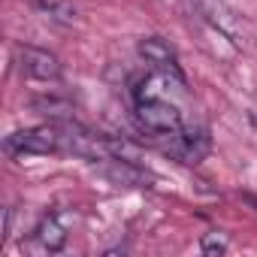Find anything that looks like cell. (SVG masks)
I'll list each match as a JSON object with an SVG mask.
<instances>
[{
    "label": "cell",
    "mask_w": 257,
    "mask_h": 257,
    "mask_svg": "<svg viewBox=\"0 0 257 257\" xmlns=\"http://www.w3.org/2000/svg\"><path fill=\"white\" fill-rule=\"evenodd\" d=\"M167 152L179 164H200L209 152V134L203 127H179L176 134H170Z\"/></svg>",
    "instance_id": "cell-4"
},
{
    "label": "cell",
    "mask_w": 257,
    "mask_h": 257,
    "mask_svg": "<svg viewBox=\"0 0 257 257\" xmlns=\"http://www.w3.org/2000/svg\"><path fill=\"white\" fill-rule=\"evenodd\" d=\"M13 158L22 155H55L64 152V137H61V121L55 124H40V127H28V131H19L13 137H7L4 146Z\"/></svg>",
    "instance_id": "cell-2"
},
{
    "label": "cell",
    "mask_w": 257,
    "mask_h": 257,
    "mask_svg": "<svg viewBox=\"0 0 257 257\" xmlns=\"http://www.w3.org/2000/svg\"><path fill=\"white\" fill-rule=\"evenodd\" d=\"M137 121L140 127H146L149 134H176L179 127H182V112L179 106L155 97V100H143L137 103Z\"/></svg>",
    "instance_id": "cell-3"
},
{
    "label": "cell",
    "mask_w": 257,
    "mask_h": 257,
    "mask_svg": "<svg viewBox=\"0 0 257 257\" xmlns=\"http://www.w3.org/2000/svg\"><path fill=\"white\" fill-rule=\"evenodd\" d=\"M16 58H19V67L25 76L31 79H40V82H55L61 79V61L46 52V49H37V46H16Z\"/></svg>",
    "instance_id": "cell-5"
},
{
    "label": "cell",
    "mask_w": 257,
    "mask_h": 257,
    "mask_svg": "<svg viewBox=\"0 0 257 257\" xmlns=\"http://www.w3.org/2000/svg\"><path fill=\"white\" fill-rule=\"evenodd\" d=\"M31 106H34L37 112L55 118V121H70V115H73V106H70L67 100H58V97H34Z\"/></svg>",
    "instance_id": "cell-10"
},
{
    "label": "cell",
    "mask_w": 257,
    "mask_h": 257,
    "mask_svg": "<svg viewBox=\"0 0 257 257\" xmlns=\"http://www.w3.org/2000/svg\"><path fill=\"white\" fill-rule=\"evenodd\" d=\"M140 55L146 58V64H152V67H158V70L173 73L176 79H182L179 58H176V52L170 49L167 40H161V37H146V40H140Z\"/></svg>",
    "instance_id": "cell-8"
},
{
    "label": "cell",
    "mask_w": 257,
    "mask_h": 257,
    "mask_svg": "<svg viewBox=\"0 0 257 257\" xmlns=\"http://www.w3.org/2000/svg\"><path fill=\"white\" fill-rule=\"evenodd\" d=\"M227 248H230V239H227V233H221V230L206 233L203 242H200V251H203V254H227Z\"/></svg>",
    "instance_id": "cell-11"
},
{
    "label": "cell",
    "mask_w": 257,
    "mask_h": 257,
    "mask_svg": "<svg viewBox=\"0 0 257 257\" xmlns=\"http://www.w3.org/2000/svg\"><path fill=\"white\" fill-rule=\"evenodd\" d=\"M191 7L197 10V16L212 28V31H218L224 40H230L233 46H239V49H248L251 46V40H254V31H251V25L236 13V10H230L224 0H191Z\"/></svg>",
    "instance_id": "cell-1"
},
{
    "label": "cell",
    "mask_w": 257,
    "mask_h": 257,
    "mask_svg": "<svg viewBox=\"0 0 257 257\" xmlns=\"http://www.w3.org/2000/svg\"><path fill=\"white\" fill-rule=\"evenodd\" d=\"M100 176H106L109 182L124 185V188H146V185L152 182V176H149L137 161H121V158H109V161L100 167Z\"/></svg>",
    "instance_id": "cell-7"
},
{
    "label": "cell",
    "mask_w": 257,
    "mask_h": 257,
    "mask_svg": "<svg viewBox=\"0 0 257 257\" xmlns=\"http://www.w3.org/2000/svg\"><path fill=\"white\" fill-rule=\"evenodd\" d=\"M37 10L58 25H73L79 19V10L73 7V0H37Z\"/></svg>",
    "instance_id": "cell-9"
},
{
    "label": "cell",
    "mask_w": 257,
    "mask_h": 257,
    "mask_svg": "<svg viewBox=\"0 0 257 257\" xmlns=\"http://www.w3.org/2000/svg\"><path fill=\"white\" fill-rule=\"evenodd\" d=\"M67 227H70V215H61V212H49L37 230H34V242L40 245V251H61L67 245Z\"/></svg>",
    "instance_id": "cell-6"
}]
</instances>
